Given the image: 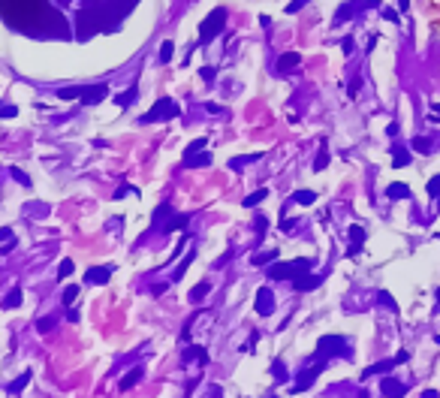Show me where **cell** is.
<instances>
[{
	"instance_id": "obj_12",
	"label": "cell",
	"mask_w": 440,
	"mask_h": 398,
	"mask_svg": "<svg viewBox=\"0 0 440 398\" xmlns=\"http://www.w3.org/2000/svg\"><path fill=\"white\" fill-rule=\"evenodd\" d=\"M323 371V365H314V368H307V371H302V377H299V383H296V389L293 392H305L307 383H314V377Z\"/></svg>"
},
{
	"instance_id": "obj_9",
	"label": "cell",
	"mask_w": 440,
	"mask_h": 398,
	"mask_svg": "<svg viewBox=\"0 0 440 398\" xmlns=\"http://www.w3.org/2000/svg\"><path fill=\"white\" fill-rule=\"evenodd\" d=\"M380 389H383L386 398H404V392H407V386L401 380H395V377H386V380L380 383Z\"/></svg>"
},
{
	"instance_id": "obj_20",
	"label": "cell",
	"mask_w": 440,
	"mask_h": 398,
	"mask_svg": "<svg viewBox=\"0 0 440 398\" xmlns=\"http://www.w3.org/2000/svg\"><path fill=\"white\" fill-rule=\"evenodd\" d=\"M314 199H317L314 190H296V193H293V202H299V205H310Z\"/></svg>"
},
{
	"instance_id": "obj_49",
	"label": "cell",
	"mask_w": 440,
	"mask_h": 398,
	"mask_svg": "<svg viewBox=\"0 0 440 398\" xmlns=\"http://www.w3.org/2000/svg\"><path fill=\"white\" fill-rule=\"evenodd\" d=\"M437 302H440V290H437Z\"/></svg>"
},
{
	"instance_id": "obj_37",
	"label": "cell",
	"mask_w": 440,
	"mask_h": 398,
	"mask_svg": "<svg viewBox=\"0 0 440 398\" xmlns=\"http://www.w3.org/2000/svg\"><path fill=\"white\" fill-rule=\"evenodd\" d=\"M12 178H15V181H21V184H24V187H28V184H31V178H28V175H24V172H21V169H12Z\"/></svg>"
},
{
	"instance_id": "obj_8",
	"label": "cell",
	"mask_w": 440,
	"mask_h": 398,
	"mask_svg": "<svg viewBox=\"0 0 440 398\" xmlns=\"http://www.w3.org/2000/svg\"><path fill=\"white\" fill-rule=\"evenodd\" d=\"M299 64H302V55H299V52H287V55H280V58H277L274 69L283 76V72H293V69H296Z\"/></svg>"
},
{
	"instance_id": "obj_5",
	"label": "cell",
	"mask_w": 440,
	"mask_h": 398,
	"mask_svg": "<svg viewBox=\"0 0 440 398\" xmlns=\"http://www.w3.org/2000/svg\"><path fill=\"white\" fill-rule=\"evenodd\" d=\"M202 148H205V139H196L193 145H187L184 163H187V166H208V163H211V154L202 151Z\"/></svg>"
},
{
	"instance_id": "obj_38",
	"label": "cell",
	"mask_w": 440,
	"mask_h": 398,
	"mask_svg": "<svg viewBox=\"0 0 440 398\" xmlns=\"http://www.w3.org/2000/svg\"><path fill=\"white\" fill-rule=\"evenodd\" d=\"M15 106H0V118H15Z\"/></svg>"
},
{
	"instance_id": "obj_29",
	"label": "cell",
	"mask_w": 440,
	"mask_h": 398,
	"mask_svg": "<svg viewBox=\"0 0 440 398\" xmlns=\"http://www.w3.org/2000/svg\"><path fill=\"white\" fill-rule=\"evenodd\" d=\"M353 12H356V9H353V3H344V6H341L338 12H335V21L341 24V21H344V18H350Z\"/></svg>"
},
{
	"instance_id": "obj_26",
	"label": "cell",
	"mask_w": 440,
	"mask_h": 398,
	"mask_svg": "<svg viewBox=\"0 0 440 398\" xmlns=\"http://www.w3.org/2000/svg\"><path fill=\"white\" fill-rule=\"evenodd\" d=\"M428 148H431V139H425V136H416V139H413V151L428 154Z\"/></svg>"
},
{
	"instance_id": "obj_36",
	"label": "cell",
	"mask_w": 440,
	"mask_h": 398,
	"mask_svg": "<svg viewBox=\"0 0 440 398\" xmlns=\"http://www.w3.org/2000/svg\"><path fill=\"white\" fill-rule=\"evenodd\" d=\"M305 3H310V0H293V3L287 6V12H290V15H296V12H299V9H302Z\"/></svg>"
},
{
	"instance_id": "obj_17",
	"label": "cell",
	"mask_w": 440,
	"mask_h": 398,
	"mask_svg": "<svg viewBox=\"0 0 440 398\" xmlns=\"http://www.w3.org/2000/svg\"><path fill=\"white\" fill-rule=\"evenodd\" d=\"M350 238H353V247H350V257H353V254H359V247L365 241V230L362 227H350Z\"/></svg>"
},
{
	"instance_id": "obj_22",
	"label": "cell",
	"mask_w": 440,
	"mask_h": 398,
	"mask_svg": "<svg viewBox=\"0 0 440 398\" xmlns=\"http://www.w3.org/2000/svg\"><path fill=\"white\" fill-rule=\"evenodd\" d=\"M410 163V154H407L404 148H395V154H392V166L395 169H401V166H407Z\"/></svg>"
},
{
	"instance_id": "obj_19",
	"label": "cell",
	"mask_w": 440,
	"mask_h": 398,
	"mask_svg": "<svg viewBox=\"0 0 440 398\" xmlns=\"http://www.w3.org/2000/svg\"><path fill=\"white\" fill-rule=\"evenodd\" d=\"M58 97H61V100H82V97H85V88H61V91H58Z\"/></svg>"
},
{
	"instance_id": "obj_28",
	"label": "cell",
	"mask_w": 440,
	"mask_h": 398,
	"mask_svg": "<svg viewBox=\"0 0 440 398\" xmlns=\"http://www.w3.org/2000/svg\"><path fill=\"white\" fill-rule=\"evenodd\" d=\"M205 293H208V281H202V284H196V287H193V293H190V298H193V302H202V298H205Z\"/></svg>"
},
{
	"instance_id": "obj_27",
	"label": "cell",
	"mask_w": 440,
	"mask_h": 398,
	"mask_svg": "<svg viewBox=\"0 0 440 398\" xmlns=\"http://www.w3.org/2000/svg\"><path fill=\"white\" fill-rule=\"evenodd\" d=\"M21 305V290H12L9 296L3 298V308H18Z\"/></svg>"
},
{
	"instance_id": "obj_21",
	"label": "cell",
	"mask_w": 440,
	"mask_h": 398,
	"mask_svg": "<svg viewBox=\"0 0 440 398\" xmlns=\"http://www.w3.org/2000/svg\"><path fill=\"white\" fill-rule=\"evenodd\" d=\"M172 55H175V42H172V39H166V42L160 45V64H169Z\"/></svg>"
},
{
	"instance_id": "obj_18",
	"label": "cell",
	"mask_w": 440,
	"mask_h": 398,
	"mask_svg": "<svg viewBox=\"0 0 440 398\" xmlns=\"http://www.w3.org/2000/svg\"><path fill=\"white\" fill-rule=\"evenodd\" d=\"M31 377H34V374H31V371H24V374H21L18 380H12V383L6 386V392H9V395H18V392H21V389L28 386V380H31Z\"/></svg>"
},
{
	"instance_id": "obj_39",
	"label": "cell",
	"mask_w": 440,
	"mask_h": 398,
	"mask_svg": "<svg viewBox=\"0 0 440 398\" xmlns=\"http://www.w3.org/2000/svg\"><path fill=\"white\" fill-rule=\"evenodd\" d=\"M296 223H299V220H293V217L287 220V217H283V223H280V230H283V232H293V230H296Z\"/></svg>"
},
{
	"instance_id": "obj_23",
	"label": "cell",
	"mask_w": 440,
	"mask_h": 398,
	"mask_svg": "<svg viewBox=\"0 0 440 398\" xmlns=\"http://www.w3.org/2000/svg\"><path fill=\"white\" fill-rule=\"evenodd\" d=\"M260 157H263V151L247 154V157H232V160H229V166H232V169H238V166H247V163H253V160H260Z\"/></svg>"
},
{
	"instance_id": "obj_33",
	"label": "cell",
	"mask_w": 440,
	"mask_h": 398,
	"mask_svg": "<svg viewBox=\"0 0 440 398\" xmlns=\"http://www.w3.org/2000/svg\"><path fill=\"white\" fill-rule=\"evenodd\" d=\"M377 296H380V305H386L389 311H398V305H395V298L389 296V293H377Z\"/></svg>"
},
{
	"instance_id": "obj_46",
	"label": "cell",
	"mask_w": 440,
	"mask_h": 398,
	"mask_svg": "<svg viewBox=\"0 0 440 398\" xmlns=\"http://www.w3.org/2000/svg\"><path fill=\"white\" fill-rule=\"evenodd\" d=\"M431 112H434V115H440V103H431Z\"/></svg>"
},
{
	"instance_id": "obj_50",
	"label": "cell",
	"mask_w": 440,
	"mask_h": 398,
	"mask_svg": "<svg viewBox=\"0 0 440 398\" xmlns=\"http://www.w3.org/2000/svg\"><path fill=\"white\" fill-rule=\"evenodd\" d=\"M437 202H440V196H437Z\"/></svg>"
},
{
	"instance_id": "obj_30",
	"label": "cell",
	"mask_w": 440,
	"mask_h": 398,
	"mask_svg": "<svg viewBox=\"0 0 440 398\" xmlns=\"http://www.w3.org/2000/svg\"><path fill=\"white\" fill-rule=\"evenodd\" d=\"M72 268H75V265H72V260H64V263L58 265V278H61V281H64V278H69V275H72Z\"/></svg>"
},
{
	"instance_id": "obj_34",
	"label": "cell",
	"mask_w": 440,
	"mask_h": 398,
	"mask_svg": "<svg viewBox=\"0 0 440 398\" xmlns=\"http://www.w3.org/2000/svg\"><path fill=\"white\" fill-rule=\"evenodd\" d=\"M428 193H431V196H440V175H434V178L428 181Z\"/></svg>"
},
{
	"instance_id": "obj_4",
	"label": "cell",
	"mask_w": 440,
	"mask_h": 398,
	"mask_svg": "<svg viewBox=\"0 0 440 398\" xmlns=\"http://www.w3.org/2000/svg\"><path fill=\"white\" fill-rule=\"evenodd\" d=\"M299 268H310V260H293V263H274L269 268L271 281H287V278H299Z\"/></svg>"
},
{
	"instance_id": "obj_2",
	"label": "cell",
	"mask_w": 440,
	"mask_h": 398,
	"mask_svg": "<svg viewBox=\"0 0 440 398\" xmlns=\"http://www.w3.org/2000/svg\"><path fill=\"white\" fill-rule=\"evenodd\" d=\"M226 28V9L223 6H217L214 12H208L205 15V21L199 24V45H208L217 33Z\"/></svg>"
},
{
	"instance_id": "obj_31",
	"label": "cell",
	"mask_w": 440,
	"mask_h": 398,
	"mask_svg": "<svg viewBox=\"0 0 440 398\" xmlns=\"http://www.w3.org/2000/svg\"><path fill=\"white\" fill-rule=\"evenodd\" d=\"M75 298H79V287H75V284H69L67 290H64V305H72Z\"/></svg>"
},
{
	"instance_id": "obj_25",
	"label": "cell",
	"mask_w": 440,
	"mask_h": 398,
	"mask_svg": "<svg viewBox=\"0 0 440 398\" xmlns=\"http://www.w3.org/2000/svg\"><path fill=\"white\" fill-rule=\"evenodd\" d=\"M271 260H277V251H266V254H253V257H250V263H253V265L271 263Z\"/></svg>"
},
{
	"instance_id": "obj_35",
	"label": "cell",
	"mask_w": 440,
	"mask_h": 398,
	"mask_svg": "<svg viewBox=\"0 0 440 398\" xmlns=\"http://www.w3.org/2000/svg\"><path fill=\"white\" fill-rule=\"evenodd\" d=\"M51 326H55V317H42V320L36 323V329H39V332H48Z\"/></svg>"
},
{
	"instance_id": "obj_44",
	"label": "cell",
	"mask_w": 440,
	"mask_h": 398,
	"mask_svg": "<svg viewBox=\"0 0 440 398\" xmlns=\"http://www.w3.org/2000/svg\"><path fill=\"white\" fill-rule=\"evenodd\" d=\"M422 398H440V395H437V389H425V392H422Z\"/></svg>"
},
{
	"instance_id": "obj_6",
	"label": "cell",
	"mask_w": 440,
	"mask_h": 398,
	"mask_svg": "<svg viewBox=\"0 0 440 398\" xmlns=\"http://www.w3.org/2000/svg\"><path fill=\"white\" fill-rule=\"evenodd\" d=\"M407 356H410V353H407V350H401V353H398V356H395V359H386V362H377V365H371V368H365V371H362V377H365V380H368V377H371V374H386V371H389V368H395V365H401V362H407Z\"/></svg>"
},
{
	"instance_id": "obj_10",
	"label": "cell",
	"mask_w": 440,
	"mask_h": 398,
	"mask_svg": "<svg viewBox=\"0 0 440 398\" xmlns=\"http://www.w3.org/2000/svg\"><path fill=\"white\" fill-rule=\"evenodd\" d=\"M256 311H260L263 317H269L271 311H274V296H271L269 287H263V290L256 293Z\"/></svg>"
},
{
	"instance_id": "obj_40",
	"label": "cell",
	"mask_w": 440,
	"mask_h": 398,
	"mask_svg": "<svg viewBox=\"0 0 440 398\" xmlns=\"http://www.w3.org/2000/svg\"><path fill=\"white\" fill-rule=\"evenodd\" d=\"M271 368H274V377H277V380H283V377H287V371H283V365H280V362H274Z\"/></svg>"
},
{
	"instance_id": "obj_43",
	"label": "cell",
	"mask_w": 440,
	"mask_h": 398,
	"mask_svg": "<svg viewBox=\"0 0 440 398\" xmlns=\"http://www.w3.org/2000/svg\"><path fill=\"white\" fill-rule=\"evenodd\" d=\"M199 76H202V79H211V76H214V69H211V66H202V69H199Z\"/></svg>"
},
{
	"instance_id": "obj_7",
	"label": "cell",
	"mask_w": 440,
	"mask_h": 398,
	"mask_svg": "<svg viewBox=\"0 0 440 398\" xmlns=\"http://www.w3.org/2000/svg\"><path fill=\"white\" fill-rule=\"evenodd\" d=\"M112 265H97V268H88L85 271V284H109V278H112Z\"/></svg>"
},
{
	"instance_id": "obj_32",
	"label": "cell",
	"mask_w": 440,
	"mask_h": 398,
	"mask_svg": "<svg viewBox=\"0 0 440 398\" xmlns=\"http://www.w3.org/2000/svg\"><path fill=\"white\" fill-rule=\"evenodd\" d=\"M326 166H329V151H320V154H317V160H314V169H317V172H323Z\"/></svg>"
},
{
	"instance_id": "obj_47",
	"label": "cell",
	"mask_w": 440,
	"mask_h": 398,
	"mask_svg": "<svg viewBox=\"0 0 440 398\" xmlns=\"http://www.w3.org/2000/svg\"><path fill=\"white\" fill-rule=\"evenodd\" d=\"M398 3H401V9H407V3H410V0H398Z\"/></svg>"
},
{
	"instance_id": "obj_24",
	"label": "cell",
	"mask_w": 440,
	"mask_h": 398,
	"mask_svg": "<svg viewBox=\"0 0 440 398\" xmlns=\"http://www.w3.org/2000/svg\"><path fill=\"white\" fill-rule=\"evenodd\" d=\"M266 196H269V190H266V187H263V190H256V193H250V196L244 199V208H253V205H260V202H263Z\"/></svg>"
},
{
	"instance_id": "obj_16",
	"label": "cell",
	"mask_w": 440,
	"mask_h": 398,
	"mask_svg": "<svg viewBox=\"0 0 440 398\" xmlns=\"http://www.w3.org/2000/svg\"><path fill=\"white\" fill-rule=\"evenodd\" d=\"M139 380H142V368H133V371H130V374H127L121 383H118V389H121V392H127V389H133Z\"/></svg>"
},
{
	"instance_id": "obj_14",
	"label": "cell",
	"mask_w": 440,
	"mask_h": 398,
	"mask_svg": "<svg viewBox=\"0 0 440 398\" xmlns=\"http://www.w3.org/2000/svg\"><path fill=\"white\" fill-rule=\"evenodd\" d=\"M136 97H139V85L133 82V85H130V88H127L124 94H118V97H115V103H118L121 109H127L130 103H136Z\"/></svg>"
},
{
	"instance_id": "obj_15",
	"label": "cell",
	"mask_w": 440,
	"mask_h": 398,
	"mask_svg": "<svg viewBox=\"0 0 440 398\" xmlns=\"http://www.w3.org/2000/svg\"><path fill=\"white\" fill-rule=\"evenodd\" d=\"M320 281H323V275H302V278H296V290H314Z\"/></svg>"
},
{
	"instance_id": "obj_45",
	"label": "cell",
	"mask_w": 440,
	"mask_h": 398,
	"mask_svg": "<svg viewBox=\"0 0 440 398\" xmlns=\"http://www.w3.org/2000/svg\"><path fill=\"white\" fill-rule=\"evenodd\" d=\"M208 398H223V395H220V389L214 386V389H211V395H208Z\"/></svg>"
},
{
	"instance_id": "obj_42",
	"label": "cell",
	"mask_w": 440,
	"mask_h": 398,
	"mask_svg": "<svg viewBox=\"0 0 440 398\" xmlns=\"http://www.w3.org/2000/svg\"><path fill=\"white\" fill-rule=\"evenodd\" d=\"M383 18H386V21H398V12H392V9H383Z\"/></svg>"
},
{
	"instance_id": "obj_3",
	"label": "cell",
	"mask_w": 440,
	"mask_h": 398,
	"mask_svg": "<svg viewBox=\"0 0 440 398\" xmlns=\"http://www.w3.org/2000/svg\"><path fill=\"white\" fill-rule=\"evenodd\" d=\"M181 115V109H178V103L175 100H157L154 106H151V112H145L142 115V124H154V121H169V118H178Z\"/></svg>"
},
{
	"instance_id": "obj_11",
	"label": "cell",
	"mask_w": 440,
	"mask_h": 398,
	"mask_svg": "<svg viewBox=\"0 0 440 398\" xmlns=\"http://www.w3.org/2000/svg\"><path fill=\"white\" fill-rule=\"evenodd\" d=\"M106 97H109V88H106V85H97V88H85L82 103H85V106H94V103H102Z\"/></svg>"
},
{
	"instance_id": "obj_1",
	"label": "cell",
	"mask_w": 440,
	"mask_h": 398,
	"mask_svg": "<svg viewBox=\"0 0 440 398\" xmlns=\"http://www.w3.org/2000/svg\"><path fill=\"white\" fill-rule=\"evenodd\" d=\"M329 356H353V347L347 344V338H341V335H326V338H320V347H317V359H329Z\"/></svg>"
},
{
	"instance_id": "obj_41",
	"label": "cell",
	"mask_w": 440,
	"mask_h": 398,
	"mask_svg": "<svg viewBox=\"0 0 440 398\" xmlns=\"http://www.w3.org/2000/svg\"><path fill=\"white\" fill-rule=\"evenodd\" d=\"M341 48H344V52L350 55V52H353V36H344V42H341Z\"/></svg>"
},
{
	"instance_id": "obj_13",
	"label": "cell",
	"mask_w": 440,
	"mask_h": 398,
	"mask_svg": "<svg viewBox=\"0 0 440 398\" xmlns=\"http://www.w3.org/2000/svg\"><path fill=\"white\" fill-rule=\"evenodd\" d=\"M386 196L389 199H410V187L401 184V181H392V184L386 187Z\"/></svg>"
},
{
	"instance_id": "obj_48",
	"label": "cell",
	"mask_w": 440,
	"mask_h": 398,
	"mask_svg": "<svg viewBox=\"0 0 440 398\" xmlns=\"http://www.w3.org/2000/svg\"><path fill=\"white\" fill-rule=\"evenodd\" d=\"M359 398H368V395H365V392H362V395H359Z\"/></svg>"
}]
</instances>
